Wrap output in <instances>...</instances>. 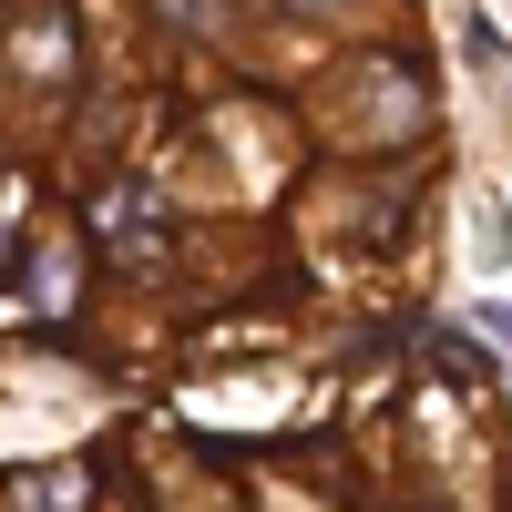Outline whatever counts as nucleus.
<instances>
[{
	"mask_svg": "<svg viewBox=\"0 0 512 512\" xmlns=\"http://www.w3.org/2000/svg\"><path fill=\"white\" fill-rule=\"evenodd\" d=\"M164 21H185V31H205V21H216V0H164Z\"/></svg>",
	"mask_w": 512,
	"mask_h": 512,
	"instance_id": "f03ea898",
	"label": "nucleus"
},
{
	"mask_svg": "<svg viewBox=\"0 0 512 512\" xmlns=\"http://www.w3.org/2000/svg\"><path fill=\"white\" fill-rule=\"evenodd\" d=\"M482 328H492V338H502V349H512V308H482Z\"/></svg>",
	"mask_w": 512,
	"mask_h": 512,
	"instance_id": "7ed1b4c3",
	"label": "nucleus"
},
{
	"mask_svg": "<svg viewBox=\"0 0 512 512\" xmlns=\"http://www.w3.org/2000/svg\"><path fill=\"white\" fill-rule=\"evenodd\" d=\"M297 11H349V0H297Z\"/></svg>",
	"mask_w": 512,
	"mask_h": 512,
	"instance_id": "20e7f679",
	"label": "nucleus"
},
{
	"mask_svg": "<svg viewBox=\"0 0 512 512\" xmlns=\"http://www.w3.org/2000/svg\"><path fill=\"white\" fill-rule=\"evenodd\" d=\"M21 62L31 72H72V21H31L21 31Z\"/></svg>",
	"mask_w": 512,
	"mask_h": 512,
	"instance_id": "f257e3e1",
	"label": "nucleus"
}]
</instances>
